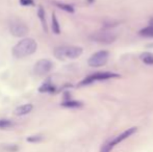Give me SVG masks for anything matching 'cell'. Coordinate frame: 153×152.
I'll use <instances>...</instances> for the list:
<instances>
[{
	"mask_svg": "<svg viewBox=\"0 0 153 152\" xmlns=\"http://www.w3.org/2000/svg\"><path fill=\"white\" fill-rule=\"evenodd\" d=\"M36 48H38V44H36V40L30 38H25L14 46L13 55L17 59H23V57L33 54L36 51Z\"/></svg>",
	"mask_w": 153,
	"mask_h": 152,
	"instance_id": "6da1fadb",
	"label": "cell"
},
{
	"mask_svg": "<svg viewBox=\"0 0 153 152\" xmlns=\"http://www.w3.org/2000/svg\"><path fill=\"white\" fill-rule=\"evenodd\" d=\"M83 50L81 47L77 46H61L55 48L54 56L59 59H77L82 54Z\"/></svg>",
	"mask_w": 153,
	"mask_h": 152,
	"instance_id": "7a4b0ae2",
	"label": "cell"
},
{
	"mask_svg": "<svg viewBox=\"0 0 153 152\" xmlns=\"http://www.w3.org/2000/svg\"><path fill=\"white\" fill-rule=\"evenodd\" d=\"M137 131V127L128 128V129L125 130V131H123L122 133H120L119 136H117L116 138H114V139H111V140H108L107 142H105L104 144L101 146L100 152H111L116 145H118L119 143H121L124 140L128 139L129 136H131L133 133H135Z\"/></svg>",
	"mask_w": 153,
	"mask_h": 152,
	"instance_id": "3957f363",
	"label": "cell"
},
{
	"mask_svg": "<svg viewBox=\"0 0 153 152\" xmlns=\"http://www.w3.org/2000/svg\"><path fill=\"white\" fill-rule=\"evenodd\" d=\"M120 77V74L113 73V72H97V73H93L88 77H85L83 80H81L79 82V87H83V85H91L94 81L97 80H106V79L111 78H118Z\"/></svg>",
	"mask_w": 153,
	"mask_h": 152,
	"instance_id": "277c9868",
	"label": "cell"
},
{
	"mask_svg": "<svg viewBox=\"0 0 153 152\" xmlns=\"http://www.w3.org/2000/svg\"><path fill=\"white\" fill-rule=\"evenodd\" d=\"M108 57H109V53L107 52V51H105V50L98 51V52L91 55V57H90L89 61H88V64H89V66L95 67V68L102 67V66H104L105 64L107 63Z\"/></svg>",
	"mask_w": 153,
	"mask_h": 152,
	"instance_id": "5b68a950",
	"label": "cell"
},
{
	"mask_svg": "<svg viewBox=\"0 0 153 152\" xmlns=\"http://www.w3.org/2000/svg\"><path fill=\"white\" fill-rule=\"evenodd\" d=\"M91 39L95 42L102 43V44H111L117 40V35L108 30H100L95 33Z\"/></svg>",
	"mask_w": 153,
	"mask_h": 152,
	"instance_id": "8992f818",
	"label": "cell"
},
{
	"mask_svg": "<svg viewBox=\"0 0 153 152\" xmlns=\"http://www.w3.org/2000/svg\"><path fill=\"white\" fill-rule=\"evenodd\" d=\"M52 67H53V64L50 59H43L36 63L34 68H33V72H34V74H36V75L43 76V75L48 74L49 72L51 71Z\"/></svg>",
	"mask_w": 153,
	"mask_h": 152,
	"instance_id": "52a82bcc",
	"label": "cell"
},
{
	"mask_svg": "<svg viewBox=\"0 0 153 152\" xmlns=\"http://www.w3.org/2000/svg\"><path fill=\"white\" fill-rule=\"evenodd\" d=\"M10 31L14 37L24 38L25 36L28 35L29 28L27 27V25L24 24L23 22H20V21H15V22L10 23Z\"/></svg>",
	"mask_w": 153,
	"mask_h": 152,
	"instance_id": "ba28073f",
	"label": "cell"
},
{
	"mask_svg": "<svg viewBox=\"0 0 153 152\" xmlns=\"http://www.w3.org/2000/svg\"><path fill=\"white\" fill-rule=\"evenodd\" d=\"M33 106L32 104H23V105H20L15 110V115L17 116H25L32 110Z\"/></svg>",
	"mask_w": 153,
	"mask_h": 152,
	"instance_id": "9c48e42d",
	"label": "cell"
},
{
	"mask_svg": "<svg viewBox=\"0 0 153 152\" xmlns=\"http://www.w3.org/2000/svg\"><path fill=\"white\" fill-rule=\"evenodd\" d=\"M82 105H83L82 102L76 101V100H67V101H64L62 103V108H79Z\"/></svg>",
	"mask_w": 153,
	"mask_h": 152,
	"instance_id": "30bf717a",
	"label": "cell"
},
{
	"mask_svg": "<svg viewBox=\"0 0 153 152\" xmlns=\"http://www.w3.org/2000/svg\"><path fill=\"white\" fill-rule=\"evenodd\" d=\"M38 16H39V19L41 21V24L43 26V29L44 31H48V28H47V23H46V16H45V10L43 6H40L39 7V10H38Z\"/></svg>",
	"mask_w": 153,
	"mask_h": 152,
	"instance_id": "8fae6325",
	"label": "cell"
},
{
	"mask_svg": "<svg viewBox=\"0 0 153 152\" xmlns=\"http://www.w3.org/2000/svg\"><path fill=\"white\" fill-rule=\"evenodd\" d=\"M140 59L144 64L149 66H153V53L152 52H144L140 55Z\"/></svg>",
	"mask_w": 153,
	"mask_h": 152,
	"instance_id": "7c38bea8",
	"label": "cell"
},
{
	"mask_svg": "<svg viewBox=\"0 0 153 152\" xmlns=\"http://www.w3.org/2000/svg\"><path fill=\"white\" fill-rule=\"evenodd\" d=\"M139 35L141 37H145V38H151L153 39V26L149 25V26L145 27V28H142L139 31Z\"/></svg>",
	"mask_w": 153,
	"mask_h": 152,
	"instance_id": "4fadbf2b",
	"label": "cell"
},
{
	"mask_svg": "<svg viewBox=\"0 0 153 152\" xmlns=\"http://www.w3.org/2000/svg\"><path fill=\"white\" fill-rule=\"evenodd\" d=\"M54 91H55V87L52 85L50 80L46 81L42 87H39V92H41V93H45V92H51V93H52V92H54Z\"/></svg>",
	"mask_w": 153,
	"mask_h": 152,
	"instance_id": "5bb4252c",
	"label": "cell"
},
{
	"mask_svg": "<svg viewBox=\"0 0 153 152\" xmlns=\"http://www.w3.org/2000/svg\"><path fill=\"white\" fill-rule=\"evenodd\" d=\"M54 4L57 6L61 10H65V12H68V13H74V7L70 4H66V3H62V2H54Z\"/></svg>",
	"mask_w": 153,
	"mask_h": 152,
	"instance_id": "9a60e30c",
	"label": "cell"
},
{
	"mask_svg": "<svg viewBox=\"0 0 153 152\" xmlns=\"http://www.w3.org/2000/svg\"><path fill=\"white\" fill-rule=\"evenodd\" d=\"M52 30L55 35H59L61 33V27H59V21H57V18L54 13L52 14Z\"/></svg>",
	"mask_w": 153,
	"mask_h": 152,
	"instance_id": "2e32d148",
	"label": "cell"
},
{
	"mask_svg": "<svg viewBox=\"0 0 153 152\" xmlns=\"http://www.w3.org/2000/svg\"><path fill=\"white\" fill-rule=\"evenodd\" d=\"M27 142L28 143H39L43 140V136H40V134H36V136H28L26 139Z\"/></svg>",
	"mask_w": 153,
	"mask_h": 152,
	"instance_id": "e0dca14e",
	"label": "cell"
},
{
	"mask_svg": "<svg viewBox=\"0 0 153 152\" xmlns=\"http://www.w3.org/2000/svg\"><path fill=\"white\" fill-rule=\"evenodd\" d=\"M3 150L6 152H17L19 151V146L18 145H6V146H3Z\"/></svg>",
	"mask_w": 153,
	"mask_h": 152,
	"instance_id": "ac0fdd59",
	"label": "cell"
},
{
	"mask_svg": "<svg viewBox=\"0 0 153 152\" xmlns=\"http://www.w3.org/2000/svg\"><path fill=\"white\" fill-rule=\"evenodd\" d=\"M13 125L12 121L10 120H5V119H1L0 120V129H4V128H8Z\"/></svg>",
	"mask_w": 153,
	"mask_h": 152,
	"instance_id": "d6986e66",
	"label": "cell"
},
{
	"mask_svg": "<svg viewBox=\"0 0 153 152\" xmlns=\"http://www.w3.org/2000/svg\"><path fill=\"white\" fill-rule=\"evenodd\" d=\"M20 4L24 6H28V5H33L34 2L33 0H20Z\"/></svg>",
	"mask_w": 153,
	"mask_h": 152,
	"instance_id": "ffe728a7",
	"label": "cell"
},
{
	"mask_svg": "<svg viewBox=\"0 0 153 152\" xmlns=\"http://www.w3.org/2000/svg\"><path fill=\"white\" fill-rule=\"evenodd\" d=\"M94 1H95V0H87V2H88V3H89V4L93 3V2H94Z\"/></svg>",
	"mask_w": 153,
	"mask_h": 152,
	"instance_id": "44dd1931",
	"label": "cell"
},
{
	"mask_svg": "<svg viewBox=\"0 0 153 152\" xmlns=\"http://www.w3.org/2000/svg\"><path fill=\"white\" fill-rule=\"evenodd\" d=\"M149 23H150V25H152V26H153V18H151V19H150Z\"/></svg>",
	"mask_w": 153,
	"mask_h": 152,
	"instance_id": "7402d4cb",
	"label": "cell"
}]
</instances>
